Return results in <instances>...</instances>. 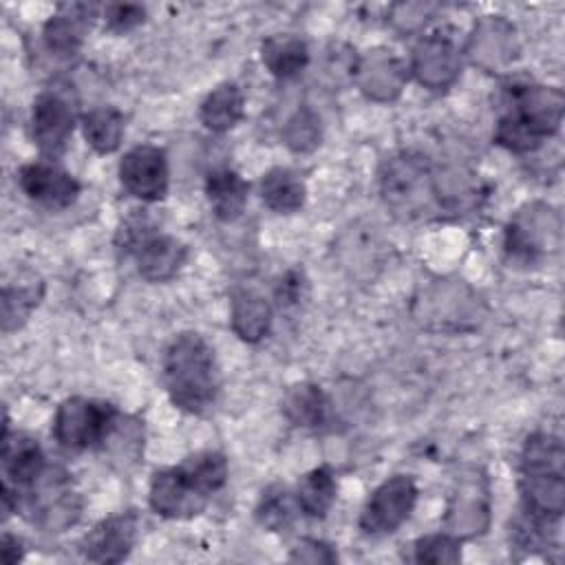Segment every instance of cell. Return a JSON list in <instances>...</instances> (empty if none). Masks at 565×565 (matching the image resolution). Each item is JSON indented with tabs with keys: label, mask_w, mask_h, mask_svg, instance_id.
I'll list each match as a JSON object with an SVG mask.
<instances>
[{
	"label": "cell",
	"mask_w": 565,
	"mask_h": 565,
	"mask_svg": "<svg viewBox=\"0 0 565 565\" xmlns=\"http://www.w3.org/2000/svg\"><path fill=\"white\" fill-rule=\"evenodd\" d=\"M163 382L174 406L194 415L205 413L221 388L212 347L199 333H179L163 353Z\"/></svg>",
	"instance_id": "cell-1"
},
{
	"label": "cell",
	"mask_w": 565,
	"mask_h": 565,
	"mask_svg": "<svg viewBox=\"0 0 565 565\" xmlns=\"http://www.w3.org/2000/svg\"><path fill=\"white\" fill-rule=\"evenodd\" d=\"M117 249L135 256L139 274L150 282L172 278L185 260V247L157 230V225L141 212L128 216L117 230Z\"/></svg>",
	"instance_id": "cell-2"
},
{
	"label": "cell",
	"mask_w": 565,
	"mask_h": 565,
	"mask_svg": "<svg viewBox=\"0 0 565 565\" xmlns=\"http://www.w3.org/2000/svg\"><path fill=\"white\" fill-rule=\"evenodd\" d=\"M119 422V413L108 402L68 397L64 399L53 419V435L66 450L102 448Z\"/></svg>",
	"instance_id": "cell-3"
},
{
	"label": "cell",
	"mask_w": 565,
	"mask_h": 565,
	"mask_svg": "<svg viewBox=\"0 0 565 565\" xmlns=\"http://www.w3.org/2000/svg\"><path fill=\"white\" fill-rule=\"evenodd\" d=\"M210 490L183 466L154 472L150 481V505L166 519H192L207 505Z\"/></svg>",
	"instance_id": "cell-4"
},
{
	"label": "cell",
	"mask_w": 565,
	"mask_h": 565,
	"mask_svg": "<svg viewBox=\"0 0 565 565\" xmlns=\"http://www.w3.org/2000/svg\"><path fill=\"white\" fill-rule=\"evenodd\" d=\"M26 508L33 512V521L51 530H62L79 516V501L71 488V479L60 468H46V472L26 488Z\"/></svg>",
	"instance_id": "cell-5"
},
{
	"label": "cell",
	"mask_w": 565,
	"mask_h": 565,
	"mask_svg": "<svg viewBox=\"0 0 565 565\" xmlns=\"http://www.w3.org/2000/svg\"><path fill=\"white\" fill-rule=\"evenodd\" d=\"M415 501V483L402 475L391 477L369 497L360 516V527L366 534H388L408 519Z\"/></svg>",
	"instance_id": "cell-6"
},
{
	"label": "cell",
	"mask_w": 565,
	"mask_h": 565,
	"mask_svg": "<svg viewBox=\"0 0 565 565\" xmlns=\"http://www.w3.org/2000/svg\"><path fill=\"white\" fill-rule=\"evenodd\" d=\"M121 185L141 201H159L168 192L166 152L152 143L130 148L119 163Z\"/></svg>",
	"instance_id": "cell-7"
},
{
	"label": "cell",
	"mask_w": 565,
	"mask_h": 565,
	"mask_svg": "<svg viewBox=\"0 0 565 565\" xmlns=\"http://www.w3.org/2000/svg\"><path fill=\"white\" fill-rule=\"evenodd\" d=\"M75 126V104L60 90H44L33 99L31 128L44 154H60Z\"/></svg>",
	"instance_id": "cell-8"
},
{
	"label": "cell",
	"mask_w": 565,
	"mask_h": 565,
	"mask_svg": "<svg viewBox=\"0 0 565 565\" xmlns=\"http://www.w3.org/2000/svg\"><path fill=\"white\" fill-rule=\"evenodd\" d=\"M139 516L121 512L99 521L79 543L86 561L93 563H121L135 545Z\"/></svg>",
	"instance_id": "cell-9"
},
{
	"label": "cell",
	"mask_w": 565,
	"mask_h": 565,
	"mask_svg": "<svg viewBox=\"0 0 565 565\" xmlns=\"http://www.w3.org/2000/svg\"><path fill=\"white\" fill-rule=\"evenodd\" d=\"M18 183L29 199L55 210L68 207L79 194V183L75 181V177L60 166L46 161H33L22 166Z\"/></svg>",
	"instance_id": "cell-10"
},
{
	"label": "cell",
	"mask_w": 565,
	"mask_h": 565,
	"mask_svg": "<svg viewBox=\"0 0 565 565\" xmlns=\"http://www.w3.org/2000/svg\"><path fill=\"white\" fill-rule=\"evenodd\" d=\"M2 472L4 481L13 483L15 488H31L44 472H46V461L40 444L33 437L26 435H9V424L4 419V430H2Z\"/></svg>",
	"instance_id": "cell-11"
},
{
	"label": "cell",
	"mask_w": 565,
	"mask_h": 565,
	"mask_svg": "<svg viewBox=\"0 0 565 565\" xmlns=\"http://www.w3.org/2000/svg\"><path fill=\"white\" fill-rule=\"evenodd\" d=\"M249 185L247 181L230 168L212 170L205 179V194L212 205V212L221 221H234L241 216L247 203Z\"/></svg>",
	"instance_id": "cell-12"
},
{
	"label": "cell",
	"mask_w": 565,
	"mask_h": 565,
	"mask_svg": "<svg viewBox=\"0 0 565 565\" xmlns=\"http://www.w3.org/2000/svg\"><path fill=\"white\" fill-rule=\"evenodd\" d=\"M62 9L66 13H60L44 24V42L57 55H73L82 44L84 29L93 18L95 7L68 4Z\"/></svg>",
	"instance_id": "cell-13"
},
{
	"label": "cell",
	"mask_w": 565,
	"mask_h": 565,
	"mask_svg": "<svg viewBox=\"0 0 565 565\" xmlns=\"http://www.w3.org/2000/svg\"><path fill=\"white\" fill-rule=\"evenodd\" d=\"M287 419L302 428H322L329 422V399L316 384H296L282 399Z\"/></svg>",
	"instance_id": "cell-14"
},
{
	"label": "cell",
	"mask_w": 565,
	"mask_h": 565,
	"mask_svg": "<svg viewBox=\"0 0 565 565\" xmlns=\"http://www.w3.org/2000/svg\"><path fill=\"white\" fill-rule=\"evenodd\" d=\"M263 203L280 214H291L305 203V183L289 168H271L260 179Z\"/></svg>",
	"instance_id": "cell-15"
},
{
	"label": "cell",
	"mask_w": 565,
	"mask_h": 565,
	"mask_svg": "<svg viewBox=\"0 0 565 565\" xmlns=\"http://www.w3.org/2000/svg\"><path fill=\"white\" fill-rule=\"evenodd\" d=\"M245 97L232 82L216 86L201 104V121L214 132H225L243 117Z\"/></svg>",
	"instance_id": "cell-16"
},
{
	"label": "cell",
	"mask_w": 565,
	"mask_h": 565,
	"mask_svg": "<svg viewBox=\"0 0 565 565\" xmlns=\"http://www.w3.org/2000/svg\"><path fill=\"white\" fill-rule=\"evenodd\" d=\"M563 444L550 433H536L527 437L521 455L523 475H550L563 477Z\"/></svg>",
	"instance_id": "cell-17"
},
{
	"label": "cell",
	"mask_w": 565,
	"mask_h": 565,
	"mask_svg": "<svg viewBox=\"0 0 565 565\" xmlns=\"http://www.w3.org/2000/svg\"><path fill=\"white\" fill-rule=\"evenodd\" d=\"M335 477L329 466L313 468L307 472L296 488V503L309 516H324L335 501Z\"/></svg>",
	"instance_id": "cell-18"
},
{
	"label": "cell",
	"mask_w": 565,
	"mask_h": 565,
	"mask_svg": "<svg viewBox=\"0 0 565 565\" xmlns=\"http://www.w3.org/2000/svg\"><path fill=\"white\" fill-rule=\"evenodd\" d=\"M82 130L93 150L113 152L124 137V115L113 106L93 108L82 117Z\"/></svg>",
	"instance_id": "cell-19"
},
{
	"label": "cell",
	"mask_w": 565,
	"mask_h": 565,
	"mask_svg": "<svg viewBox=\"0 0 565 565\" xmlns=\"http://www.w3.org/2000/svg\"><path fill=\"white\" fill-rule=\"evenodd\" d=\"M309 60L307 44L298 38H269L263 44V62L276 77L296 75Z\"/></svg>",
	"instance_id": "cell-20"
},
{
	"label": "cell",
	"mask_w": 565,
	"mask_h": 565,
	"mask_svg": "<svg viewBox=\"0 0 565 565\" xmlns=\"http://www.w3.org/2000/svg\"><path fill=\"white\" fill-rule=\"evenodd\" d=\"M232 316L236 333L249 342L263 338L269 327V307L254 294H236Z\"/></svg>",
	"instance_id": "cell-21"
},
{
	"label": "cell",
	"mask_w": 565,
	"mask_h": 565,
	"mask_svg": "<svg viewBox=\"0 0 565 565\" xmlns=\"http://www.w3.org/2000/svg\"><path fill=\"white\" fill-rule=\"evenodd\" d=\"M256 519L267 530H282L294 519V501L287 488L271 486L263 492L260 503L256 508Z\"/></svg>",
	"instance_id": "cell-22"
},
{
	"label": "cell",
	"mask_w": 565,
	"mask_h": 565,
	"mask_svg": "<svg viewBox=\"0 0 565 565\" xmlns=\"http://www.w3.org/2000/svg\"><path fill=\"white\" fill-rule=\"evenodd\" d=\"M183 466L210 490L216 492L227 481V459L216 450H201L183 459Z\"/></svg>",
	"instance_id": "cell-23"
},
{
	"label": "cell",
	"mask_w": 565,
	"mask_h": 565,
	"mask_svg": "<svg viewBox=\"0 0 565 565\" xmlns=\"http://www.w3.org/2000/svg\"><path fill=\"white\" fill-rule=\"evenodd\" d=\"M42 289L35 291V285H22L18 289L4 287L2 294V320H4V331H11L13 327H20L31 309L40 302Z\"/></svg>",
	"instance_id": "cell-24"
},
{
	"label": "cell",
	"mask_w": 565,
	"mask_h": 565,
	"mask_svg": "<svg viewBox=\"0 0 565 565\" xmlns=\"http://www.w3.org/2000/svg\"><path fill=\"white\" fill-rule=\"evenodd\" d=\"M415 558L424 563H457L461 558L457 541L450 536L433 534L415 543Z\"/></svg>",
	"instance_id": "cell-25"
},
{
	"label": "cell",
	"mask_w": 565,
	"mask_h": 565,
	"mask_svg": "<svg viewBox=\"0 0 565 565\" xmlns=\"http://www.w3.org/2000/svg\"><path fill=\"white\" fill-rule=\"evenodd\" d=\"M143 7L139 4H110L106 7V26L113 31H128L143 22Z\"/></svg>",
	"instance_id": "cell-26"
},
{
	"label": "cell",
	"mask_w": 565,
	"mask_h": 565,
	"mask_svg": "<svg viewBox=\"0 0 565 565\" xmlns=\"http://www.w3.org/2000/svg\"><path fill=\"white\" fill-rule=\"evenodd\" d=\"M20 558H22V543H20L15 536L4 534V536H2V561H4L7 565H13V563H18Z\"/></svg>",
	"instance_id": "cell-27"
}]
</instances>
